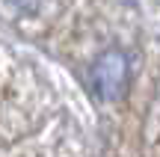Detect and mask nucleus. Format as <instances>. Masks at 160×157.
Masks as SVG:
<instances>
[{"mask_svg":"<svg viewBox=\"0 0 160 157\" xmlns=\"http://www.w3.org/2000/svg\"><path fill=\"white\" fill-rule=\"evenodd\" d=\"M92 83L104 101H116L128 83V56L122 51H104L92 65Z\"/></svg>","mask_w":160,"mask_h":157,"instance_id":"nucleus-1","label":"nucleus"},{"mask_svg":"<svg viewBox=\"0 0 160 157\" xmlns=\"http://www.w3.org/2000/svg\"><path fill=\"white\" fill-rule=\"evenodd\" d=\"M9 3H12V6H18V9H33L39 0H9Z\"/></svg>","mask_w":160,"mask_h":157,"instance_id":"nucleus-2","label":"nucleus"}]
</instances>
